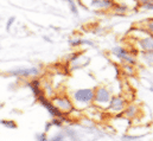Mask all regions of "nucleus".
<instances>
[{
    "mask_svg": "<svg viewBox=\"0 0 153 141\" xmlns=\"http://www.w3.org/2000/svg\"><path fill=\"white\" fill-rule=\"evenodd\" d=\"M137 46L141 52H147V51H153V36L147 33V36H144L139 38L137 42Z\"/></svg>",
    "mask_w": 153,
    "mask_h": 141,
    "instance_id": "20e7f679",
    "label": "nucleus"
},
{
    "mask_svg": "<svg viewBox=\"0 0 153 141\" xmlns=\"http://www.w3.org/2000/svg\"><path fill=\"white\" fill-rule=\"evenodd\" d=\"M95 97V91H93L91 89H82L75 93V100L78 103H90L91 101H94Z\"/></svg>",
    "mask_w": 153,
    "mask_h": 141,
    "instance_id": "7ed1b4c3",
    "label": "nucleus"
},
{
    "mask_svg": "<svg viewBox=\"0 0 153 141\" xmlns=\"http://www.w3.org/2000/svg\"><path fill=\"white\" fill-rule=\"evenodd\" d=\"M14 20H16V18H14V17H11V18L7 20V24H6V30H7V31H10V29H11V26L13 25Z\"/></svg>",
    "mask_w": 153,
    "mask_h": 141,
    "instance_id": "2eb2a0df",
    "label": "nucleus"
},
{
    "mask_svg": "<svg viewBox=\"0 0 153 141\" xmlns=\"http://www.w3.org/2000/svg\"><path fill=\"white\" fill-rule=\"evenodd\" d=\"M122 2H125V1H134V0H121Z\"/></svg>",
    "mask_w": 153,
    "mask_h": 141,
    "instance_id": "a211bd4d",
    "label": "nucleus"
},
{
    "mask_svg": "<svg viewBox=\"0 0 153 141\" xmlns=\"http://www.w3.org/2000/svg\"><path fill=\"white\" fill-rule=\"evenodd\" d=\"M143 24H144V27H141V30H145L146 32H149L151 36H153V18L145 20Z\"/></svg>",
    "mask_w": 153,
    "mask_h": 141,
    "instance_id": "9b49d317",
    "label": "nucleus"
},
{
    "mask_svg": "<svg viewBox=\"0 0 153 141\" xmlns=\"http://www.w3.org/2000/svg\"><path fill=\"white\" fill-rule=\"evenodd\" d=\"M50 141H62V135H59V137H56V138L51 139Z\"/></svg>",
    "mask_w": 153,
    "mask_h": 141,
    "instance_id": "f3484780",
    "label": "nucleus"
},
{
    "mask_svg": "<svg viewBox=\"0 0 153 141\" xmlns=\"http://www.w3.org/2000/svg\"><path fill=\"white\" fill-rule=\"evenodd\" d=\"M63 1H67V0H63Z\"/></svg>",
    "mask_w": 153,
    "mask_h": 141,
    "instance_id": "6ab92c4d",
    "label": "nucleus"
},
{
    "mask_svg": "<svg viewBox=\"0 0 153 141\" xmlns=\"http://www.w3.org/2000/svg\"><path fill=\"white\" fill-rule=\"evenodd\" d=\"M150 1H153V0H134L137 7H139V8H140L141 5H144V4H146V2H150Z\"/></svg>",
    "mask_w": 153,
    "mask_h": 141,
    "instance_id": "dca6fc26",
    "label": "nucleus"
},
{
    "mask_svg": "<svg viewBox=\"0 0 153 141\" xmlns=\"http://www.w3.org/2000/svg\"><path fill=\"white\" fill-rule=\"evenodd\" d=\"M13 75H20V76H36L39 73V69L31 68V69H19V70L12 71Z\"/></svg>",
    "mask_w": 153,
    "mask_h": 141,
    "instance_id": "1a4fd4ad",
    "label": "nucleus"
},
{
    "mask_svg": "<svg viewBox=\"0 0 153 141\" xmlns=\"http://www.w3.org/2000/svg\"><path fill=\"white\" fill-rule=\"evenodd\" d=\"M112 53L114 55L115 57L122 62H125L126 64H129V65H134L135 64V57L129 53L126 49L121 47V46H116L112 50Z\"/></svg>",
    "mask_w": 153,
    "mask_h": 141,
    "instance_id": "f03ea898",
    "label": "nucleus"
},
{
    "mask_svg": "<svg viewBox=\"0 0 153 141\" xmlns=\"http://www.w3.org/2000/svg\"><path fill=\"white\" fill-rule=\"evenodd\" d=\"M141 57H143V61H144L147 65L153 67V51L141 52Z\"/></svg>",
    "mask_w": 153,
    "mask_h": 141,
    "instance_id": "9d476101",
    "label": "nucleus"
},
{
    "mask_svg": "<svg viewBox=\"0 0 153 141\" xmlns=\"http://www.w3.org/2000/svg\"><path fill=\"white\" fill-rule=\"evenodd\" d=\"M67 2L69 5V8H70L71 13L77 17L78 16V8H77V4L75 2V0H67Z\"/></svg>",
    "mask_w": 153,
    "mask_h": 141,
    "instance_id": "f8f14e48",
    "label": "nucleus"
},
{
    "mask_svg": "<svg viewBox=\"0 0 153 141\" xmlns=\"http://www.w3.org/2000/svg\"><path fill=\"white\" fill-rule=\"evenodd\" d=\"M56 106H57L58 109L64 110V111H70L73 109V106H71L70 101L67 100V99H57L56 100Z\"/></svg>",
    "mask_w": 153,
    "mask_h": 141,
    "instance_id": "6e6552de",
    "label": "nucleus"
},
{
    "mask_svg": "<svg viewBox=\"0 0 153 141\" xmlns=\"http://www.w3.org/2000/svg\"><path fill=\"white\" fill-rule=\"evenodd\" d=\"M115 0H91V6L96 10L101 11H108L113 7Z\"/></svg>",
    "mask_w": 153,
    "mask_h": 141,
    "instance_id": "423d86ee",
    "label": "nucleus"
},
{
    "mask_svg": "<svg viewBox=\"0 0 153 141\" xmlns=\"http://www.w3.org/2000/svg\"><path fill=\"white\" fill-rule=\"evenodd\" d=\"M140 8L145 10V11H153V1H150V2H146V4L141 5Z\"/></svg>",
    "mask_w": 153,
    "mask_h": 141,
    "instance_id": "4468645a",
    "label": "nucleus"
},
{
    "mask_svg": "<svg viewBox=\"0 0 153 141\" xmlns=\"http://www.w3.org/2000/svg\"><path fill=\"white\" fill-rule=\"evenodd\" d=\"M111 10L114 12L115 14H117L120 17H123L129 11V6L127 4H125V2H114L113 7Z\"/></svg>",
    "mask_w": 153,
    "mask_h": 141,
    "instance_id": "0eeeda50",
    "label": "nucleus"
},
{
    "mask_svg": "<svg viewBox=\"0 0 153 141\" xmlns=\"http://www.w3.org/2000/svg\"><path fill=\"white\" fill-rule=\"evenodd\" d=\"M108 108H109V110H112L115 114L122 113L126 108V100L121 96H114V97H112Z\"/></svg>",
    "mask_w": 153,
    "mask_h": 141,
    "instance_id": "39448f33",
    "label": "nucleus"
},
{
    "mask_svg": "<svg viewBox=\"0 0 153 141\" xmlns=\"http://www.w3.org/2000/svg\"><path fill=\"white\" fill-rule=\"evenodd\" d=\"M123 113L126 114V116H127V117H133V116L135 115V113H137V107H134V106L128 107L127 109H125V110H123Z\"/></svg>",
    "mask_w": 153,
    "mask_h": 141,
    "instance_id": "ddd939ff",
    "label": "nucleus"
},
{
    "mask_svg": "<svg viewBox=\"0 0 153 141\" xmlns=\"http://www.w3.org/2000/svg\"><path fill=\"white\" fill-rule=\"evenodd\" d=\"M111 100H112V96H111L109 91H108L106 88H99V89L95 91L94 102L99 107H102V108L109 107Z\"/></svg>",
    "mask_w": 153,
    "mask_h": 141,
    "instance_id": "f257e3e1",
    "label": "nucleus"
}]
</instances>
